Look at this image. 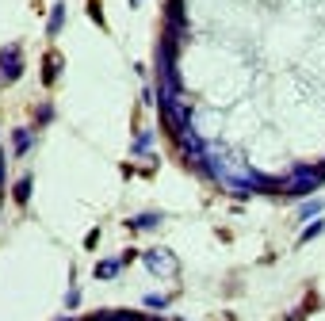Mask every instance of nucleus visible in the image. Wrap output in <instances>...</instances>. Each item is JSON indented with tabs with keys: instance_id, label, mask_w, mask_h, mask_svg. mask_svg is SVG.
I'll return each instance as SVG.
<instances>
[{
	"instance_id": "nucleus-1",
	"label": "nucleus",
	"mask_w": 325,
	"mask_h": 321,
	"mask_svg": "<svg viewBox=\"0 0 325 321\" xmlns=\"http://www.w3.org/2000/svg\"><path fill=\"white\" fill-rule=\"evenodd\" d=\"M0 176H4V165H0Z\"/></svg>"
}]
</instances>
